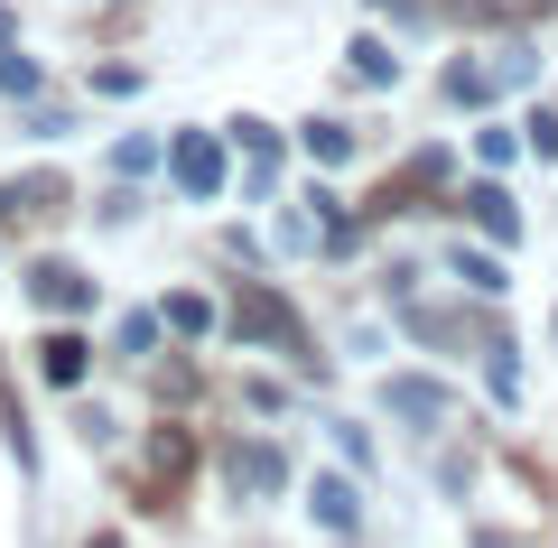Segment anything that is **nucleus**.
<instances>
[{"label":"nucleus","mask_w":558,"mask_h":548,"mask_svg":"<svg viewBox=\"0 0 558 548\" xmlns=\"http://www.w3.org/2000/svg\"><path fill=\"white\" fill-rule=\"evenodd\" d=\"M233 334H242V344H279V353H299V316L279 307L270 289H242V297H233Z\"/></svg>","instance_id":"obj_1"},{"label":"nucleus","mask_w":558,"mask_h":548,"mask_svg":"<svg viewBox=\"0 0 558 548\" xmlns=\"http://www.w3.org/2000/svg\"><path fill=\"white\" fill-rule=\"evenodd\" d=\"M168 176H178L196 205H205V196H223V149H215V131H186L178 149H168Z\"/></svg>","instance_id":"obj_2"},{"label":"nucleus","mask_w":558,"mask_h":548,"mask_svg":"<svg viewBox=\"0 0 558 548\" xmlns=\"http://www.w3.org/2000/svg\"><path fill=\"white\" fill-rule=\"evenodd\" d=\"M381 410H391V418H447V410H457V391L428 381V373H400V381H381Z\"/></svg>","instance_id":"obj_3"},{"label":"nucleus","mask_w":558,"mask_h":548,"mask_svg":"<svg viewBox=\"0 0 558 548\" xmlns=\"http://www.w3.org/2000/svg\"><path fill=\"white\" fill-rule=\"evenodd\" d=\"M28 289H38V307H57V316H84V307H94V279H84V270H65V260H47V270L28 279Z\"/></svg>","instance_id":"obj_4"},{"label":"nucleus","mask_w":558,"mask_h":548,"mask_svg":"<svg viewBox=\"0 0 558 548\" xmlns=\"http://www.w3.org/2000/svg\"><path fill=\"white\" fill-rule=\"evenodd\" d=\"M223 474H233V492H279V474H289V465H279V447H233V455H223Z\"/></svg>","instance_id":"obj_5"},{"label":"nucleus","mask_w":558,"mask_h":548,"mask_svg":"<svg viewBox=\"0 0 558 548\" xmlns=\"http://www.w3.org/2000/svg\"><path fill=\"white\" fill-rule=\"evenodd\" d=\"M38 373L57 381V391H75V381H84V334H47V344H38Z\"/></svg>","instance_id":"obj_6"},{"label":"nucleus","mask_w":558,"mask_h":548,"mask_svg":"<svg viewBox=\"0 0 558 548\" xmlns=\"http://www.w3.org/2000/svg\"><path fill=\"white\" fill-rule=\"evenodd\" d=\"M465 205H475V223H484V233H494V242H512V233H521V205L502 196V186H475V196H465Z\"/></svg>","instance_id":"obj_7"},{"label":"nucleus","mask_w":558,"mask_h":548,"mask_svg":"<svg viewBox=\"0 0 558 548\" xmlns=\"http://www.w3.org/2000/svg\"><path fill=\"white\" fill-rule=\"evenodd\" d=\"M233 139H242V158H252V176L270 186V168H279V131H270V121H233Z\"/></svg>","instance_id":"obj_8"},{"label":"nucleus","mask_w":558,"mask_h":548,"mask_svg":"<svg viewBox=\"0 0 558 548\" xmlns=\"http://www.w3.org/2000/svg\"><path fill=\"white\" fill-rule=\"evenodd\" d=\"M307 158H317V168H336V158H354V131H344V121H307Z\"/></svg>","instance_id":"obj_9"},{"label":"nucleus","mask_w":558,"mask_h":548,"mask_svg":"<svg viewBox=\"0 0 558 548\" xmlns=\"http://www.w3.org/2000/svg\"><path fill=\"white\" fill-rule=\"evenodd\" d=\"M457 279H465L475 297H502V260H494V252H465V242H457Z\"/></svg>","instance_id":"obj_10"},{"label":"nucleus","mask_w":558,"mask_h":548,"mask_svg":"<svg viewBox=\"0 0 558 548\" xmlns=\"http://www.w3.org/2000/svg\"><path fill=\"white\" fill-rule=\"evenodd\" d=\"M317 521H326V529H354V521H363V511H354V484L326 474V484H317Z\"/></svg>","instance_id":"obj_11"},{"label":"nucleus","mask_w":558,"mask_h":548,"mask_svg":"<svg viewBox=\"0 0 558 548\" xmlns=\"http://www.w3.org/2000/svg\"><path fill=\"white\" fill-rule=\"evenodd\" d=\"M344 57H354V84H391V47L381 38H354Z\"/></svg>","instance_id":"obj_12"},{"label":"nucleus","mask_w":558,"mask_h":548,"mask_svg":"<svg viewBox=\"0 0 558 548\" xmlns=\"http://www.w3.org/2000/svg\"><path fill=\"white\" fill-rule=\"evenodd\" d=\"M168 326H178V334H205V326H215V307H205V297H168Z\"/></svg>","instance_id":"obj_13"},{"label":"nucleus","mask_w":558,"mask_h":548,"mask_svg":"<svg viewBox=\"0 0 558 548\" xmlns=\"http://www.w3.org/2000/svg\"><path fill=\"white\" fill-rule=\"evenodd\" d=\"M484 373H494L502 400H521V363H512V344H494V363H484Z\"/></svg>","instance_id":"obj_14"},{"label":"nucleus","mask_w":558,"mask_h":548,"mask_svg":"<svg viewBox=\"0 0 558 548\" xmlns=\"http://www.w3.org/2000/svg\"><path fill=\"white\" fill-rule=\"evenodd\" d=\"M521 131H531V149H539V158H558V112H531Z\"/></svg>","instance_id":"obj_15"},{"label":"nucleus","mask_w":558,"mask_h":548,"mask_svg":"<svg viewBox=\"0 0 558 548\" xmlns=\"http://www.w3.org/2000/svg\"><path fill=\"white\" fill-rule=\"evenodd\" d=\"M10 205H20V196H10V186H0V215H10Z\"/></svg>","instance_id":"obj_16"},{"label":"nucleus","mask_w":558,"mask_h":548,"mask_svg":"<svg viewBox=\"0 0 558 548\" xmlns=\"http://www.w3.org/2000/svg\"><path fill=\"white\" fill-rule=\"evenodd\" d=\"M94 548H121V539H94Z\"/></svg>","instance_id":"obj_17"}]
</instances>
